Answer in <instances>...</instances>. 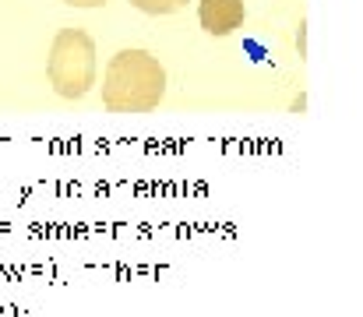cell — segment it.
I'll use <instances>...</instances> for the list:
<instances>
[{
  "mask_svg": "<svg viewBox=\"0 0 363 317\" xmlns=\"http://www.w3.org/2000/svg\"><path fill=\"white\" fill-rule=\"evenodd\" d=\"M64 4H71V7H103L106 0H64Z\"/></svg>",
  "mask_w": 363,
  "mask_h": 317,
  "instance_id": "obj_5",
  "label": "cell"
},
{
  "mask_svg": "<svg viewBox=\"0 0 363 317\" xmlns=\"http://www.w3.org/2000/svg\"><path fill=\"white\" fill-rule=\"evenodd\" d=\"M130 4L145 14H173V11L187 7V0H130Z\"/></svg>",
  "mask_w": 363,
  "mask_h": 317,
  "instance_id": "obj_4",
  "label": "cell"
},
{
  "mask_svg": "<svg viewBox=\"0 0 363 317\" xmlns=\"http://www.w3.org/2000/svg\"><path fill=\"white\" fill-rule=\"evenodd\" d=\"M96 43L85 28H60L50 57H46V78L64 99H85L96 85Z\"/></svg>",
  "mask_w": 363,
  "mask_h": 317,
  "instance_id": "obj_2",
  "label": "cell"
},
{
  "mask_svg": "<svg viewBox=\"0 0 363 317\" xmlns=\"http://www.w3.org/2000/svg\"><path fill=\"white\" fill-rule=\"evenodd\" d=\"M166 96V67L148 50H121L103 74V106L110 113H152Z\"/></svg>",
  "mask_w": 363,
  "mask_h": 317,
  "instance_id": "obj_1",
  "label": "cell"
},
{
  "mask_svg": "<svg viewBox=\"0 0 363 317\" xmlns=\"http://www.w3.org/2000/svg\"><path fill=\"white\" fill-rule=\"evenodd\" d=\"M243 0H201L198 18L208 35H230L243 25Z\"/></svg>",
  "mask_w": 363,
  "mask_h": 317,
  "instance_id": "obj_3",
  "label": "cell"
}]
</instances>
